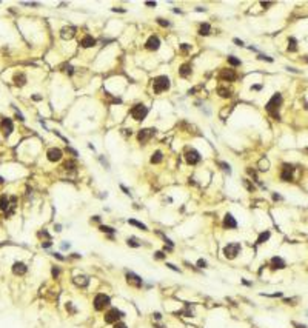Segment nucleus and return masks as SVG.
Returning <instances> with one entry per match:
<instances>
[{
	"instance_id": "1",
	"label": "nucleus",
	"mask_w": 308,
	"mask_h": 328,
	"mask_svg": "<svg viewBox=\"0 0 308 328\" xmlns=\"http://www.w3.org/2000/svg\"><path fill=\"white\" fill-rule=\"evenodd\" d=\"M280 103H282V96L277 92V94H274L271 99L268 100V103H267V111L271 114L274 119H279V108H280Z\"/></svg>"
},
{
	"instance_id": "2",
	"label": "nucleus",
	"mask_w": 308,
	"mask_h": 328,
	"mask_svg": "<svg viewBox=\"0 0 308 328\" xmlns=\"http://www.w3.org/2000/svg\"><path fill=\"white\" fill-rule=\"evenodd\" d=\"M240 251H242V245L239 243V242H231V243H228V245H225V248H223V256L227 257V259H236L237 256L240 254Z\"/></svg>"
},
{
	"instance_id": "3",
	"label": "nucleus",
	"mask_w": 308,
	"mask_h": 328,
	"mask_svg": "<svg viewBox=\"0 0 308 328\" xmlns=\"http://www.w3.org/2000/svg\"><path fill=\"white\" fill-rule=\"evenodd\" d=\"M92 305H94V308L97 311H103L105 308H108L109 305H111V299H109V296H107V294L99 293V294H96Z\"/></svg>"
},
{
	"instance_id": "4",
	"label": "nucleus",
	"mask_w": 308,
	"mask_h": 328,
	"mask_svg": "<svg viewBox=\"0 0 308 328\" xmlns=\"http://www.w3.org/2000/svg\"><path fill=\"white\" fill-rule=\"evenodd\" d=\"M170 85L171 83H170V79L166 75H159L153 82V90H154V92H162V91H166L170 88Z\"/></svg>"
},
{
	"instance_id": "5",
	"label": "nucleus",
	"mask_w": 308,
	"mask_h": 328,
	"mask_svg": "<svg viewBox=\"0 0 308 328\" xmlns=\"http://www.w3.org/2000/svg\"><path fill=\"white\" fill-rule=\"evenodd\" d=\"M123 316H125L123 311L117 310V308H111V310H108L107 313H105V322H107V324H116V322H119Z\"/></svg>"
},
{
	"instance_id": "6",
	"label": "nucleus",
	"mask_w": 308,
	"mask_h": 328,
	"mask_svg": "<svg viewBox=\"0 0 308 328\" xmlns=\"http://www.w3.org/2000/svg\"><path fill=\"white\" fill-rule=\"evenodd\" d=\"M146 114H148V108L145 105H142V103H137V105H134L131 108V116H133L134 120H139V122L144 120L146 117Z\"/></svg>"
},
{
	"instance_id": "7",
	"label": "nucleus",
	"mask_w": 308,
	"mask_h": 328,
	"mask_svg": "<svg viewBox=\"0 0 308 328\" xmlns=\"http://www.w3.org/2000/svg\"><path fill=\"white\" fill-rule=\"evenodd\" d=\"M127 284L129 287H134V288H140L144 285V279L139 276V274L133 273V271H128L127 273Z\"/></svg>"
},
{
	"instance_id": "8",
	"label": "nucleus",
	"mask_w": 308,
	"mask_h": 328,
	"mask_svg": "<svg viewBox=\"0 0 308 328\" xmlns=\"http://www.w3.org/2000/svg\"><path fill=\"white\" fill-rule=\"evenodd\" d=\"M293 173H294V166L290 164H284L282 171H280V180L282 182H291L293 180Z\"/></svg>"
},
{
	"instance_id": "9",
	"label": "nucleus",
	"mask_w": 308,
	"mask_h": 328,
	"mask_svg": "<svg viewBox=\"0 0 308 328\" xmlns=\"http://www.w3.org/2000/svg\"><path fill=\"white\" fill-rule=\"evenodd\" d=\"M185 160L188 162L190 165H196L200 162V154L196 151V149H188L186 153H185Z\"/></svg>"
},
{
	"instance_id": "10",
	"label": "nucleus",
	"mask_w": 308,
	"mask_h": 328,
	"mask_svg": "<svg viewBox=\"0 0 308 328\" xmlns=\"http://www.w3.org/2000/svg\"><path fill=\"white\" fill-rule=\"evenodd\" d=\"M46 156H48V160H50V162H59V160L62 159L63 153H62V149H59V148H51V149L46 153Z\"/></svg>"
},
{
	"instance_id": "11",
	"label": "nucleus",
	"mask_w": 308,
	"mask_h": 328,
	"mask_svg": "<svg viewBox=\"0 0 308 328\" xmlns=\"http://www.w3.org/2000/svg\"><path fill=\"white\" fill-rule=\"evenodd\" d=\"M14 202H16V197H11V199H9L8 196H5V194H3V196L0 197V210L6 213V211L11 208V205H13Z\"/></svg>"
},
{
	"instance_id": "12",
	"label": "nucleus",
	"mask_w": 308,
	"mask_h": 328,
	"mask_svg": "<svg viewBox=\"0 0 308 328\" xmlns=\"http://www.w3.org/2000/svg\"><path fill=\"white\" fill-rule=\"evenodd\" d=\"M154 133H156V129H153V128H146V129H142L140 133H139V136H137V139H139V142H146L148 139H151L153 136H154Z\"/></svg>"
},
{
	"instance_id": "13",
	"label": "nucleus",
	"mask_w": 308,
	"mask_h": 328,
	"mask_svg": "<svg viewBox=\"0 0 308 328\" xmlns=\"http://www.w3.org/2000/svg\"><path fill=\"white\" fill-rule=\"evenodd\" d=\"M270 265H271V270H284V268L287 267L285 260H284L282 257H277V256L273 257L271 262H270Z\"/></svg>"
},
{
	"instance_id": "14",
	"label": "nucleus",
	"mask_w": 308,
	"mask_h": 328,
	"mask_svg": "<svg viewBox=\"0 0 308 328\" xmlns=\"http://www.w3.org/2000/svg\"><path fill=\"white\" fill-rule=\"evenodd\" d=\"M223 226L228 228V230H236L237 228V222L233 217V214H230V213L225 214V217H223Z\"/></svg>"
},
{
	"instance_id": "15",
	"label": "nucleus",
	"mask_w": 308,
	"mask_h": 328,
	"mask_svg": "<svg viewBox=\"0 0 308 328\" xmlns=\"http://www.w3.org/2000/svg\"><path fill=\"white\" fill-rule=\"evenodd\" d=\"M28 271V267L23 263V262H14L13 265V273L16 276H23V274Z\"/></svg>"
},
{
	"instance_id": "16",
	"label": "nucleus",
	"mask_w": 308,
	"mask_h": 328,
	"mask_svg": "<svg viewBox=\"0 0 308 328\" xmlns=\"http://www.w3.org/2000/svg\"><path fill=\"white\" fill-rule=\"evenodd\" d=\"M13 129H14V127H13L11 119H3V120H2V131H3V134H5L6 137L13 133Z\"/></svg>"
},
{
	"instance_id": "17",
	"label": "nucleus",
	"mask_w": 308,
	"mask_h": 328,
	"mask_svg": "<svg viewBox=\"0 0 308 328\" xmlns=\"http://www.w3.org/2000/svg\"><path fill=\"white\" fill-rule=\"evenodd\" d=\"M159 45H160V40H159V37H156V36H151L146 40V48L151 49V51H156L159 48Z\"/></svg>"
},
{
	"instance_id": "18",
	"label": "nucleus",
	"mask_w": 308,
	"mask_h": 328,
	"mask_svg": "<svg viewBox=\"0 0 308 328\" xmlns=\"http://www.w3.org/2000/svg\"><path fill=\"white\" fill-rule=\"evenodd\" d=\"M73 282L77 285V287H82V288H83V287H86V285L90 284V279H88L86 276L80 274V276H76V277H74Z\"/></svg>"
},
{
	"instance_id": "19",
	"label": "nucleus",
	"mask_w": 308,
	"mask_h": 328,
	"mask_svg": "<svg viewBox=\"0 0 308 328\" xmlns=\"http://www.w3.org/2000/svg\"><path fill=\"white\" fill-rule=\"evenodd\" d=\"M222 80H228V82H233L236 79V73L233 71V70H223L222 73H220V75H219Z\"/></svg>"
},
{
	"instance_id": "20",
	"label": "nucleus",
	"mask_w": 308,
	"mask_h": 328,
	"mask_svg": "<svg viewBox=\"0 0 308 328\" xmlns=\"http://www.w3.org/2000/svg\"><path fill=\"white\" fill-rule=\"evenodd\" d=\"M74 34H76V28H73V26H66V28H63L60 31L62 39H73Z\"/></svg>"
},
{
	"instance_id": "21",
	"label": "nucleus",
	"mask_w": 308,
	"mask_h": 328,
	"mask_svg": "<svg viewBox=\"0 0 308 328\" xmlns=\"http://www.w3.org/2000/svg\"><path fill=\"white\" fill-rule=\"evenodd\" d=\"M80 45H82L83 48H91V46L96 45V39H94L92 36H85L82 40H80Z\"/></svg>"
},
{
	"instance_id": "22",
	"label": "nucleus",
	"mask_w": 308,
	"mask_h": 328,
	"mask_svg": "<svg viewBox=\"0 0 308 328\" xmlns=\"http://www.w3.org/2000/svg\"><path fill=\"white\" fill-rule=\"evenodd\" d=\"M13 80H14V85H16V86H23V85L26 83V75H25L23 73H17L16 75H14Z\"/></svg>"
},
{
	"instance_id": "23",
	"label": "nucleus",
	"mask_w": 308,
	"mask_h": 328,
	"mask_svg": "<svg viewBox=\"0 0 308 328\" xmlns=\"http://www.w3.org/2000/svg\"><path fill=\"white\" fill-rule=\"evenodd\" d=\"M128 223H129V225H133V226L140 228L142 231H148V226H146L145 223H142V222H139V220H136V219H128Z\"/></svg>"
},
{
	"instance_id": "24",
	"label": "nucleus",
	"mask_w": 308,
	"mask_h": 328,
	"mask_svg": "<svg viewBox=\"0 0 308 328\" xmlns=\"http://www.w3.org/2000/svg\"><path fill=\"white\" fill-rule=\"evenodd\" d=\"M179 74H180L182 77H188V75L191 74V65H188V63L182 65L180 70H179Z\"/></svg>"
},
{
	"instance_id": "25",
	"label": "nucleus",
	"mask_w": 308,
	"mask_h": 328,
	"mask_svg": "<svg viewBox=\"0 0 308 328\" xmlns=\"http://www.w3.org/2000/svg\"><path fill=\"white\" fill-rule=\"evenodd\" d=\"M127 245H128V247H131V248H139L142 243L139 242V239H137V237H128V239H127Z\"/></svg>"
},
{
	"instance_id": "26",
	"label": "nucleus",
	"mask_w": 308,
	"mask_h": 328,
	"mask_svg": "<svg viewBox=\"0 0 308 328\" xmlns=\"http://www.w3.org/2000/svg\"><path fill=\"white\" fill-rule=\"evenodd\" d=\"M270 236H271V233L267 230V231H262L260 234H259V237H257V243H265L268 239H270Z\"/></svg>"
},
{
	"instance_id": "27",
	"label": "nucleus",
	"mask_w": 308,
	"mask_h": 328,
	"mask_svg": "<svg viewBox=\"0 0 308 328\" xmlns=\"http://www.w3.org/2000/svg\"><path fill=\"white\" fill-rule=\"evenodd\" d=\"M163 159V154L162 151H156L153 156H151V164H160Z\"/></svg>"
},
{
	"instance_id": "28",
	"label": "nucleus",
	"mask_w": 308,
	"mask_h": 328,
	"mask_svg": "<svg viewBox=\"0 0 308 328\" xmlns=\"http://www.w3.org/2000/svg\"><path fill=\"white\" fill-rule=\"evenodd\" d=\"M210 31H211V26H210V23H203V25L200 26L199 34H200V36H208V34H210Z\"/></svg>"
},
{
	"instance_id": "29",
	"label": "nucleus",
	"mask_w": 308,
	"mask_h": 328,
	"mask_svg": "<svg viewBox=\"0 0 308 328\" xmlns=\"http://www.w3.org/2000/svg\"><path fill=\"white\" fill-rule=\"evenodd\" d=\"M99 231L107 233V234H112V233H116V230H114L112 226H108V225H100V226H99Z\"/></svg>"
},
{
	"instance_id": "30",
	"label": "nucleus",
	"mask_w": 308,
	"mask_h": 328,
	"mask_svg": "<svg viewBox=\"0 0 308 328\" xmlns=\"http://www.w3.org/2000/svg\"><path fill=\"white\" fill-rule=\"evenodd\" d=\"M296 39H293V37H290V40H288V51H291V53H294L296 49H297V46H296Z\"/></svg>"
},
{
	"instance_id": "31",
	"label": "nucleus",
	"mask_w": 308,
	"mask_h": 328,
	"mask_svg": "<svg viewBox=\"0 0 308 328\" xmlns=\"http://www.w3.org/2000/svg\"><path fill=\"white\" fill-rule=\"evenodd\" d=\"M228 63L233 65V66H239V65H240V60L236 59V57H233V55H230V57H228Z\"/></svg>"
},
{
	"instance_id": "32",
	"label": "nucleus",
	"mask_w": 308,
	"mask_h": 328,
	"mask_svg": "<svg viewBox=\"0 0 308 328\" xmlns=\"http://www.w3.org/2000/svg\"><path fill=\"white\" fill-rule=\"evenodd\" d=\"M219 166L225 171V173H228V174H231V166L228 164H225V162H219Z\"/></svg>"
},
{
	"instance_id": "33",
	"label": "nucleus",
	"mask_w": 308,
	"mask_h": 328,
	"mask_svg": "<svg viewBox=\"0 0 308 328\" xmlns=\"http://www.w3.org/2000/svg\"><path fill=\"white\" fill-rule=\"evenodd\" d=\"M217 91H219V94H220L222 97H230V96H231V91H230V90H227V88H219Z\"/></svg>"
},
{
	"instance_id": "34",
	"label": "nucleus",
	"mask_w": 308,
	"mask_h": 328,
	"mask_svg": "<svg viewBox=\"0 0 308 328\" xmlns=\"http://www.w3.org/2000/svg\"><path fill=\"white\" fill-rule=\"evenodd\" d=\"M165 257H166V254H165L163 251H156V253H154V259H156V260H163Z\"/></svg>"
},
{
	"instance_id": "35",
	"label": "nucleus",
	"mask_w": 308,
	"mask_h": 328,
	"mask_svg": "<svg viewBox=\"0 0 308 328\" xmlns=\"http://www.w3.org/2000/svg\"><path fill=\"white\" fill-rule=\"evenodd\" d=\"M242 183L245 185V188H247L248 191H254V185L248 182V179H243V180H242Z\"/></svg>"
},
{
	"instance_id": "36",
	"label": "nucleus",
	"mask_w": 308,
	"mask_h": 328,
	"mask_svg": "<svg viewBox=\"0 0 308 328\" xmlns=\"http://www.w3.org/2000/svg\"><path fill=\"white\" fill-rule=\"evenodd\" d=\"M197 267H199V268H206V267H208V262H206L205 259H199V260H197Z\"/></svg>"
},
{
	"instance_id": "37",
	"label": "nucleus",
	"mask_w": 308,
	"mask_h": 328,
	"mask_svg": "<svg viewBox=\"0 0 308 328\" xmlns=\"http://www.w3.org/2000/svg\"><path fill=\"white\" fill-rule=\"evenodd\" d=\"M166 267H168L170 270L176 271V273H180V268H179V267H176V265H173V263H170V262H166Z\"/></svg>"
},
{
	"instance_id": "38",
	"label": "nucleus",
	"mask_w": 308,
	"mask_h": 328,
	"mask_svg": "<svg viewBox=\"0 0 308 328\" xmlns=\"http://www.w3.org/2000/svg\"><path fill=\"white\" fill-rule=\"evenodd\" d=\"M157 23H159L160 26H170V22H168V20H165V18H162V17L157 18Z\"/></svg>"
},
{
	"instance_id": "39",
	"label": "nucleus",
	"mask_w": 308,
	"mask_h": 328,
	"mask_svg": "<svg viewBox=\"0 0 308 328\" xmlns=\"http://www.w3.org/2000/svg\"><path fill=\"white\" fill-rule=\"evenodd\" d=\"M74 168H76V162L74 160H70V162L65 164V169H74Z\"/></svg>"
},
{
	"instance_id": "40",
	"label": "nucleus",
	"mask_w": 308,
	"mask_h": 328,
	"mask_svg": "<svg viewBox=\"0 0 308 328\" xmlns=\"http://www.w3.org/2000/svg\"><path fill=\"white\" fill-rule=\"evenodd\" d=\"M114 328H128V327H127V324H123V322H116Z\"/></svg>"
},
{
	"instance_id": "41",
	"label": "nucleus",
	"mask_w": 308,
	"mask_h": 328,
	"mask_svg": "<svg viewBox=\"0 0 308 328\" xmlns=\"http://www.w3.org/2000/svg\"><path fill=\"white\" fill-rule=\"evenodd\" d=\"M182 51H190L191 49V45H188V43H182Z\"/></svg>"
},
{
	"instance_id": "42",
	"label": "nucleus",
	"mask_w": 308,
	"mask_h": 328,
	"mask_svg": "<svg viewBox=\"0 0 308 328\" xmlns=\"http://www.w3.org/2000/svg\"><path fill=\"white\" fill-rule=\"evenodd\" d=\"M51 245H53V242H51V240H46V242H42V247H43V248H50Z\"/></svg>"
},
{
	"instance_id": "43",
	"label": "nucleus",
	"mask_w": 308,
	"mask_h": 328,
	"mask_svg": "<svg viewBox=\"0 0 308 328\" xmlns=\"http://www.w3.org/2000/svg\"><path fill=\"white\" fill-rule=\"evenodd\" d=\"M59 273H60V270H59L57 267H54V268H53V277H57V276H59Z\"/></svg>"
},
{
	"instance_id": "44",
	"label": "nucleus",
	"mask_w": 308,
	"mask_h": 328,
	"mask_svg": "<svg viewBox=\"0 0 308 328\" xmlns=\"http://www.w3.org/2000/svg\"><path fill=\"white\" fill-rule=\"evenodd\" d=\"M53 256H54L55 259H59V260H65V257H63V256H60V253H53Z\"/></svg>"
},
{
	"instance_id": "45",
	"label": "nucleus",
	"mask_w": 308,
	"mask_h": 328,
	"mask_svg": "<svg viewBox=\"0 0 308 328\" xmlns=\"http://www.w3.org/2000/svg\"><path fill=\"white\" fill-rule=\"evenodd\" d=\"M259 59H262V60H268V62H273V59L271 57H268V55H259Z\"/></svg>"
},
{
	"instance_id": "46",
	"label": "nucleus",
	"mask_w": 308,
	"mask_h": 328,
	"mask_svg": "<svg viewBox=\"0 0 308 328\" xmlns=\"http://www.w3.org/2000/svg\"><path fill=\"white\" fill-rule=\"evenodd\" d=\"M66 151H68V153H71V154H73L74 157L77 156V151H76V149H73V148H66Z\"/></svg>"
},
{
	"instance_id": "47",
	"label": "nucleus",
	"mask_w": 308,
	"mask_h": 328,
	"mask_svg": "<svg viewBox=\"0 0 308 328\" xmlns=\"http://www.w3.org/2000/svg\"><path fill=\"white\" fill-rule=\"evenodd\" d=\"M153 316H154V319H156V320H160V319H162V314H160V313H154Z\"/></svg>"
},
{
	"instance_id": "48",
	"label": "nucleus",
	"mask_w": 308,
	"mask_h": 328,
	"mask_svg": "<svg viewBox=\"0 0 308 328\" xmlns=\"http://www.w3.org/2000/svg\"><path fill=\"white\" fill-rule=\"evenodd\" d=\"M54 230L57 231V233H59V231H62V225H60V223H55V225H54Z\"/></svg>"
},
{
	"instance_id": "49",
	"label": "nucleus",
	"mask_w": 308,
	"mask_h": 328,
	"mask_svg": "<svg viewBox=\"0 0 308 328\" xmlns=\"http://www.w3.org/2000/svg\"><path fill=\"white\" fill-rule=\"evenodd\" d=\"M273 199H274V200H282V196H279V194L274 193V194H273Z\"/></svg>"
},
{
	"instance_id": "50",
	"label": "nucleus",
	"mask_w": 308,
	"mask_h": 328,
	"mask_svg": "<svg viewBox=\"0 0 308 328\" xmlns=\"http://www.w3.org/2000/svg\"><path fill=\"white\" fill-rule=\"evenodd\" d=\"M234 43H236V45H239V46H243V42H242V40H239V39H234Z\"/></svg>"
},
{
	"instance_id": "51",
	"label": "nucleus",
	"mask_w": 308,
	"mask_h": 328,
	"mask_svg": "<svg viewBox=\"0 0 308 328\" xmlns=\"http://www.w3.org/2000/svg\"><path fill=\"white\" fill-rule=\"evenodd\" d=\"M70 247H71L70 243H62V250H68Z\"/></svg>"
},
{
	"instance_id": "52",
	"label": "nucleus",
	"mask_w": 308,
	"mask_h": 328,
	"mask_svg": "<svg viewBox=\"0 0 308 328\" xmlns=\"http://www.w3.org/2000/svg\"><path fill=\"white\" fill-rule=\"evenodd\" d=\"M66 73H68V74H73V66H66Z\"/></svg>"
},
{
	"instance_id": "53",
	"label": "nucleus",
	"mask_w": 308,
	"mask_h": 328,
	"mask_svg": "<svg viewBox=\"0 0 308 328\" xmlns=\"http://www.w3.org/2000/svg\"><path fill=\"white\" fill-rule=\"evenodd\" d=\"M16 117H17L18 120H25V119H23V116H22L20 112H17V114H16Z\"/></svg>"
},
{
	"instance_id": "54",
	"label": "nucleus",
	"mask_w": 308,
	"mask_h": 328,
	"mask_svg": "<svg viewBox=\"0 0 308 328\" xmlns=\"http://www.w3.org/2000/svg\"><path fill=\"white\" fill-rule=\"evenodd\" d=\"M92 220H94V222H100V217H99V216H94V217L91 219V222H92Z\"/></svg>"
},
{
	"instance_id": "55",
	"label": "nucleus",
	"mask_w": 308,
	"mask_h": 328,
	"mask_svg": "<svg viewBox=\"0 0 308 328\" xmlns=\"http://www.w3.org/2000/svg\"><path fill=\"white\" fill-rule=\"evenodd\" d=\"M148 6H156V2H146Z\"/></svg>"
},
{
	"instance_id": "56",
	"label": "nucleus",
	"mask_w": 308,
	"mask_h": 328,
	"mask_svg": "<svg viewBox=\"0 0 308 328\" xmlns=\"http://www.w3.org/2000/svg\"><path fill=\"white\" fill-rule=\"evenodd\" d=\"M270 5H273V3H270V2H267V3L262 2V6H264V8H265V6H270Z\"/></svg>"
},
{
	"instance_id": "57",
	"label": "nucleus",
	"mask_w": 308,
	"mask_h": 328,
	"mask_svg": "<svg viewBox=\"0 0 308 328\" xmlns=\"http://www.w3.org/2000/svg\"><path fill=\"white\" fill-rule=\"evenodd\" d=\"M294 325H296L297 328H307V325H304V324H302V325H300V324H294Z\"/></svg>"
},
{
	"instance_id": "58",
	"label": "nucleus",
	"mask_w": 308,
	"mask_h": 328,
	"mask_svg": "<svg viewBox=\"0 0 308 328\" xmlns=\"http://www.w3.org/2000/svg\"><path fill=\"white\" fill-rule=\"evenodd\" d=\"M154 327H156V328H165V325H162V324H156Z\"/></svg>"
},
{
	"instance_id": "59",
	"label": "nucleus",
	"mask_w": 308,
	"mask_h": 328,
	"mask_svg": "<svg viewBox=\"0 0 308 328\" xmlns=\"http://www.w3.org/2000/svg\"><path fill=\"white\" fill-rule=\"evenodd\" d=\"M0 183H3V177H0Z\"/></svg>"
},
{
	"instance_id": "60",
	"label": "nucleus",
	"mask_w": 308,
	"mask_h": 328,
	"mask_svg": "<svg viewBox=\"0 0 308 328\" xmlns=\"http://www.w3.org/2000/svg\"><path fill=\"white\" fill-rule=\"evenodd\" d=\"M307 314H308V313H307Z\"/></svg>"
}]
</instances>
